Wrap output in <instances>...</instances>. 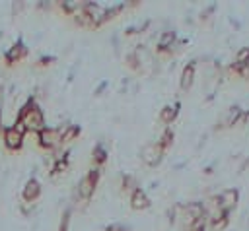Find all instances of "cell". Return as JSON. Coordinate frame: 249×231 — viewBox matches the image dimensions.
I'll use <instances>...</instances> for the list:
<instances>
[{
    "mask_svg": "<svg viewBox=\"0 0 249 231\" xmlns=\"http://www.w3.org/2000/svg\"><path fill=\"white\" fill-rule=\"evenodd\" d=\"M18 120L23 122V126L27 130H33V132H41L43 128H47L45 126V115H43V111H41V107L37 105L35 99H29L21 107V111L18 115Z\"/></svg>",
    "mask_w": 249,
    "mask_h": 231,
    "instance_id": "1",
    "label": "cell"
},
{
    "mask_svg": "<svg viewBox=\"0 0 249 231\" xmlns=\"http://www.w3.org/2000/svg\"><path fill=\"white\" fill-rule=\"evenodd\" d=\"M99 175H101L99 169L88 171L86 177H82V181H80L78 186H76V198H80L82 202H88V200L93 196V190H95V186H97Z\"/></svg>",
    "mask_w": 249,
    "mask_h": 231,
    "instance_id": "2",
    "label": "cell"
},
{
    "mask_svg": "<svg viewBox=\"0 0 249 231\" xmlns=\"http://www.w3.org/2000/svg\"><path fill=\"white\" fill-rule=\"evenodd\" d=\"M37 142L45 149H56L58 146H62L60 128H43L41 132H37Z\"/></svg>",
    "mask_w": 249,
    "mask_h": 231,
    "instance_id": "3",
    "label": "cell"
},
{
    "mask_svg": "<svg viewBox=\"0 0 249 231\" xmlns=\"http://www.w3.org/2000/svg\"><path fill=\"white\" fill-rule=\"evenodd\" d=\"M163 153H165V149H163L158 142H156V144H146V146L142 148V151H140V159H142L146 165H158V163L161 161Z\"/></svg>",
    "mask_w": 249,
    "mask_h": 231,
    "instance_id": "4",
    "label": "cell"
},
{
    "mask_svg": "<svg viewBox=\"0 0 249 231\" xmlns=\"http://www.w3.org/2000/svg\"><path fill=\"white\" fill-rule=\"evenodd\" d=\"M237 198H239V194H237L235 188H228V190L220 192V194H218V206H220V210L228 214V212L237 204Z\"/></svg>",
    "mask_w": 249,
    "mask_h": 231,
    "instance_id": "5",
    "label": "cell"
},
{
    "mask_svg": "<svg viewBox=\"0 0 249 231\" xmlns=\"http://www.w3.org/2000/svg\"><path fill=\"white\" fill-rule=\"evenodd\" d=\"M4 144L8 149H19L23 146V134H19L14 126L4 130Z\"/></svg>",
    "mask_w": 249,
    "mask_h": 231,
    "instance_id": "6",
    "label": "cell"
},
{
    "mask_svg": "<svg viewBox=\"0 0 249 231\" xmlns=\"http://www.w3.org/2000/svg\"><path fill=\"white\" fill-rule=\"evenodd\" d=\"M21 196H23L25 202H35V200L41 196V184H39V181L29 179V181L25 182V186H23Z\"/></svg>",
    "mask_w": 249,
    "mask_h": 231,
    "instance_id": "7",
    "label": "cell"
},
{
    "mask_svg": "<svg viewBox=\"0 0 249 231\" xmlns=\"http://www.w3.org/2000/svg\"><path fill=\"white\" fill-rule=\"evenodd\" d=\"M27 56V47L23 45V43H18V45H14L12 49H8V52H6V62L8 64H16V62H19V60H23Z\"/></svg>",
    "mask_w": 249,
    "mask_h": 231,
    "instance_id": "8",
    "label": "cell"
},
{
    "mask_svg": "<svg viewBox=\"0 0 249 231\" xmlns=\"http://www.w3.org/2000/svg\"><path fill=\"white\" fill-rule=\"evenodd\" d=\"M150 206V198L146 196V192L142 188H136L130 194V208L132 210H146Z\"/></svg>",
    "mask_w": 249,
    "mask_h": 231,
    "instance_id": "9",
    "label": "cell"
},
{
    "mask_svg": "<svg viewBox=\"0 0 249 231\" xmlns=\"http://www.w3.org/2000/svg\"><path fill=\"white\" fill-rule=\"evenodd\" d=\"M193 82H195V64H187L181 72V80H179V85L181 89H191L193 87Z\"/></svg>",
    "mask_w": 249,
    "mask_h": 231,
    "instance_id": "10",
    "label": "cell"
},
{
    "mask_svg": "<svg viewBox=\"0 0 249 231\" xmlns=\"http://www.w3.org/2000/svg\"><path fill=\"white\" fill-rule=\"evenodd\" d=\"M60 136H62V144H70L80 136V126L76 124H66L60 128Z\"/></svg>",
    "mask_w": 249,
    "mask_h": 231,
    "instance_id": "11",
    "label": "cell"
},
{
    "mask_svg": "<svg viewBox=\"0 0 249 231\" xmlns=\"http://www.w3.org/2000/svg\"><path fill=\"white\" fill-rule=\"evenodd\" d=\"M91 161H93L95 169H99V167L107 161V149H105L101 144H97V146L93 148V151H91Z\"/></svg>",
    "mask_w": 249,
    "mask_h": 231,
    "instance_id": "12",
    "label": "cell"
},
{
    "mask_svg": "<svg viewBox=\"0 0 249 231\" xmlns=\"http://www.w3.org/2000/svg\"><path fill=\"white\" fill-rule=\"evenodd\" d=\"M175 116H177V105H165L161 111H160V120L163 122V124H171L173 120H175Z\"/></svg>",
    "mask_w": 249,
    "mask_h": 231,
    "instance_id": "13",
    "label": "cell"
},
{
    "mask_svg": "<svg viewBox=\"0 0 249 231\" xmlns=\"http://www.w3.org/2000/svg\"><path fill=\"white\" fill-rule=\"evenodd\" d=\"M239 115H241V111L237 109V107H233V109H230L224 116H222V120H220V124H222V128H228V126H233L235 122H237V118H239Z\"/></svg>",
    "mask_w": 249,
    "mask_h": 231,
    "instance_id": "14",
    "label": "cell"
},
{
    "mask_svg": "<svg viewBox=\"0 0 249 231\" xmlns=\"http://www.w3.org/2000/svg\"><path fill=\"white\" fill-rule=\"evenodd\" d=\"M171 142H173V132H171V128H165V132L161 134V138L158 140V144L167 151V148L171 146Z\"/></svg>",
    "mask_w": 249,
    "mask_h": 231,
    "instance_id": "15",
    "label": "cell"
},
{
    "mask_svg": "<svg viewBox=\"0 0 249 231\" xmlns=\"http://www.w3.org/2000/svg\"><path fill=\"white\" fill-rule=\"evenodd\" d=\"M138 188V184H136V179L134 177H130V175H124L123 177V190H126V192H134Z\"/></svg>",
    "mask_w": 249,
    "mask_h": 231,
    "instance_id": "16",
    "label": "cell"
},
{
    "mask_svg": "<svg viewBox=\"0 0 249 231\" xmlns=\"http://www.w3.org/2000/svg\"><path fill=\"white\" fill-rule=\"evenodd\" d=\"M226 225H228V215L218 217V219H214V221H212V229H214V231H222Z\"/></svg>",
    "mask_w": 249,
    "mask_h": 231,
    "instance_id": "17",
    "label": "cell"
},
{
    "mask_svg": "<svg viewBox=\"0 0 249 231\" xmlns=\"http://www.w3.org/2000/svg\"><path fill=\"white\" fill-rule=\"evenodd\" d=\"M68 225H70V214H68V212H64V215H62V221H60V227H58V231H68Z\"/></svg>",
    "mask_w": 249,
    "mask_h": 231,
    "instance_id": "18",
    "label": "cell"
},
{
    "mask_svg": "<svg viewBox=\"0 0 249 231\" xmlns=\"http://www.w3.org/2000/svg\"><path fill=\"white\" fill-rule=\"evenodd\" d=\"M105 231H130V229L126 225H123V223H113V225H107Z\"/></svg>",
    "mask_w": 249,
    "mask_h": 231,
    "instance_id": "19",
    "label": "cell"
},
{
    "mask_svg": "<svg viewBox=\"0 0 249 231\" xmlns=\"http://www.w3.org/2000/svg\"><path fill=\"white\" fill-rule=\"evenodd\" d=\"M54 58H41L39 60V66H49V62H53Z\"/></svg>",
    "mask_w": 249,
    "mask_h": 231,
    "instance_id": "20",
    "label": "cell"
}]
</instances>
